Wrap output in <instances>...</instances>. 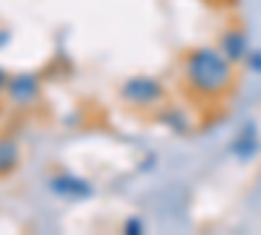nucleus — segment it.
<instances>
[{"label": "nucleus", "mask_w": 261, "mask_h": 235, "mask_svg": "<svg viewBox=\"0 0 261 235\" xmlns=\"http://www.w3.org/2000/svg\"><path fill=\"white\" fill-rule=\"evenodd\" d=\"M183 76L188 87H193L204 97H217L232 87L235 81V60H230L222 50L196 47L183 60Z\"/></svg>", "instance_id": "obj_1"}, {"label": "nucleus", "mask_w": 261, "mask_h": 235, "mask_svg": "<svg viewBox=\"0 0 261 235\" xmlns=\"http://www.w3.org/2000/svg\"><path fill=\"white\" fill-rule=\"evenodd\" d=\"M162 94H165L162 84L149 76H136L120 87V97L128 105H134V108H151V105H157L162 99Z\"/></svg>", "instance_id": "obj_2"}, {"label": "nucleus", "mask_w": 261, "mask_h": 235, "mask_svg": "<svg viewBox=\"0 0 261 235\" xmlns=\"http://www.w3.org/2000/svg\"><path fill=\"white\" fill-rule=\"evenodd\" d=\"M6 97L18 105V108H27V105H34L42 94V84L37 76L32 73H16V76H8L6 81Z\"/></svg>", "instance_id": "obj_3"}, {"label": "nucleus", "mask_w": 261, "mask_h": 235, "mask_svg": "<svg viewBox=\"0 0 261 235\" xmlns=\"http://www.w3.org/2000/svg\"><path fill=\"white\" fill-rule=\"evenodd\" d=\"M21 152H18V144L11 139H0V175H8L18 167Z\"/></svg>", "instance_id": "obj_4"}, {"label": "nucleus", "mask_w": 261, "mask_h": 235, "mask_svg": "<svg viewBox=\"0 0 261 235\" xmlns=\"http://www.w3.org/2000/svg\"><path fill=\"white\" fill-rule=\"evenodd\" d=\"M220 50L230 58V60H241L246 55V39L241 32H227L220 39Z\"/></svg>", "instance_id": "obj_5"}, {"label": "nucleus", "mask_w": 261, "mask_h": 235, "mask_svg": "<svg viewBox=\"0 0 261 235\" xmlns=\"http://www.w3.org/2000/svg\"><path fill=\"white\" fill-rule=\"evenodd\" d=\"M6 81H8V76H6L3 71H0V89H6Z\"/></svg>", "instance_id": "obj_6"}]
</instances>
